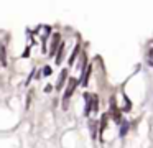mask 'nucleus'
<instances>
[{
    "instance_id": "obj_1",
    "label": "nucleus",
    "mask_w": 153,
    "mask_h": 148,
    "mask_svg": "<svg viewBox=\"0 0 153 148\" xmlns=\"http://www.w3.org/2000/svg\"><path fill=\"white\" fill-rule=\"evenodd\" d=\"M77 82L79 81L74 79V77H69V79H68V87H66V91H64V97H63V109H68V101H69V97L72 96V92L76 89Z\"/></svg>"
},
{
    "instance_id": "obj_2",
    "label": "nucleus",
    "mask_w": 153,
    "mask_h": 148,
    "mask_svg": "<svg viewBox=\"0 0 153 148\" xmlns=\"http://www.w3.org/2000/svg\"><path fill=\"white\" fill-rule=\"evenodd\" d=\"M59 45H61V35L59 33H54L53 35V40H51V46H50V56H54V53L58 51Z\"/></svg>"
},
{
    "instance_id": "obj_3",
    "label": "nucleus",
    "mask_w": 153,
    "mask_h": 148,
    "mask_svg": "<svg viewBox=\"0 0 153 148\" xmlns=\"http://www.w3.org/2000/svg\"><path fill=\"white\" fill-rule=\"evenodd\" d=\"M84 99H86V109H84V115H89L92 112V94L84 92Z\"/></svg>"
},
{
    "instance_id": "obj_4",
    "label": "nucleus",
    "mask_w": 153,
    "mask_h": 148,
    "mask_svg": "<svg viewBox=\"0 0 153 148\" xmlns=\"http://www.w3.org/2000/svg\"><path fill=\"white\" fill-rule=\"evenodd\" d=\"M66 77H68V69H63L61 74H59V79H58V82H56V89H58V91H61V89H63Z\"/></svg>"
},
{
    "instance_id": "obj_5",
    "label": "nucleus",
    "mask_w": 153,
    "mask_h": 148,
    "mask_svg": "<svg viewBox=\"0 0 153 148\" xmlns=\"http://www.w3.org/2000/svg\"><path fill=\"white\" fill-rule=\"evenodd\" d=\"M91 71H92V66L86 67V69L82 71V79H81V82H82V86H84V87H87V81H89V76H91Z\"/></svg>"
},
{
    "instance_id": "obj_6",
    "label": "nucleus",
    "mask_w": 153,
    "mask_h": 148,
    "mask_svg": "<svg viewBox=\"0 0 153 148\" xmlns=\"http://www.w3.org/2000/svg\"><path fill=\"white\" fill-rule=\"evenodd\" d=\"M64 48H66V46L63 45H59V48H58V53H56V64H61V61H63V58H64Z\"/></svg>"
},
{
    "instance_id": "obj_7",
    "label": "nucleus",
    "mask_w": 153,
    "mask_h": 148,
    "mask_svg": "<svg viewBox=\"0 0 153 148\" xmlns=\"http://www.w3.org/2000/svg\"><path fill=\"white\" fill-rule=\"evenodd\" d=\"M0 66H7V53H5V45L0 43Z\"/></svg>"
},
{
    "instance_id": "obj_8",
    "label": "nucleus",
    "mask_w": 153,
    "mask_h": 148,
    "mask_svg": "<svg viewBox=\"0 0 153 148\" xmlns=\"http://www.w3.org/2000/svg\"><path fill=\"white\" fill-rule=\"evenodd\" d=\"M107 120H109V115H107V114H104V115H102V120H101V127H99L101 138H102V133H104V130L107 128Z\"/></svg>"
},
{
    "instance_id": "obj_9",
    "label": "nucleus",
    "mask_w": 153,
    "mask_h": 148,
    "mask_svg": "<svg viewBox=\"0 0 153 148\" xmlns=\"http://www.w3.org/2000/svg\"><path fill=\"white\" fill-rule=\"evenodd\" d=\"M79 50H81V46H79V45L74 46V51H72L71 58H69V61H68V63H69V66H72V64H74V61H76V56L79 54Z\"/></svg>"
},
{
    "instance_id": "obj_10",
    "label": "nucleus",
    "mask_w": 153,
    "mask_h": 148,
    "mask_svg": "<svg viewBox=\"0 0 153 148\" xmlns=\"http://www.w3.org/2000/svg\"><path fill=\"white\" fill-rule=\"evenodd\" d=\"M120 122H122V127H120V137H125V135H127V132H128V127H130V125H128L127 120H120Z\"/></svg>"
},
{
    "instance_id": "obj_11",
    "label": "nucleus",
    "mask_w": 153,
    "mask_h": 148,
    "mask_svg": "<svg viewBox=\"0 0 153 148\" xmlns=\"http://www.w3.org/2000/svg\"><path fill=\"white\" fill-rule=\"evenodd\" d=\"M97 109H99V99L96 94H92V112H97Z\"/></svg>"
},
{
    "instance_id": "obj_12",
    "label": "nucleus",
    "mask_w": 153,
    "mask_h": 148,
    "mask_svg": "<svg viewBox=\"0 0 153 148\" xmlns=\"http://www.w3.org/2000/svg\"><path fill=\"white\" fill-rule=\"evenodd\" d=\"M89 125H91V133H92V138H96V130H97V123H96V122H92V120H91V123H89Z\"/></svg>"
},
{
    "instance_id": "obj_13",
    "label": "nucleus",
    "mask_w": 153,
    "mask_h": 148,
    "mask_svg": "<svg viewBox=\"0 0 153 148\" xmlns=\"http://www.w3.org/2000/svg\"><path fill=\"white\" fill-rule=\"evenodd\" d=\"M51 72H53V71H51V67L50 66H45V67H43V71H41V74H43V76H51Z\"/></svg>"
},
{
    "instance_id": "obj_14",
    "label": "nucleus",
    "mask_w": 153,
    "mask_h": 148,
    "mask_svg": "<svg viewBox=\"0 0 153 148\" xmlns=\"http://www.w3.org/2000/svg\"><path fill=\"white\" fill-rule=\"evenodd\" d=\"M130 109H132V102H130V99L125 96V107H123V110H130Z\"/></svg>"
},
{
    "instance_id": "obj_15",
    "label": "nucleus",
    "mask_w": 153,
    "mask_h": 148,
    "mask_svg": "<svg viewBox=\"0 0 153 148\" xmlns=\"http://www.w3.org/2000/svg\"><path fill=\"white\" fill-rule=\"evenodd\" d=\"M30 56V46H26V50L23 51V54H21V58H28Z\"/></svg>"
},
{
    "instance_id": "obj_16",
    "label": "nucleus",
    "mask_w": 153,
    "mask_h": 148,
    "mask_svg": "<svg viewBox=\"0 0 153 148\" xmlns=\"http://www.w3.org/2000/svg\"><path fill=\"white\" fill-rule=\"evenodd\" d=\"M53 91V86H51V84H48V86L45 87V92H51Z\"/></svg>"
}]
</instances>
